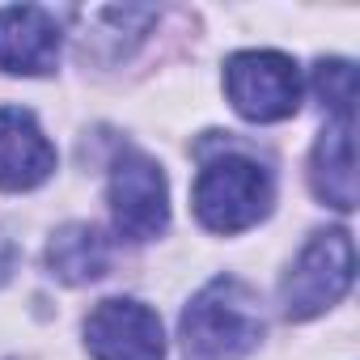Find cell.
<instances>
[{
  "label": "cell",
  "mask_w": 360,
  "mask_h": 360,
  "mask_svg": "<svg viewBox=\"0 0 360 360\" xmlns=\"http://www.w3.org/2000/svg\"><path fill=\"white\" fill-rule=\"evenodd\" d=\"M187 360H242L263 339V314L250 284L238 276H217L204 284L178 322Z\"/></svg>",
  "instance_id": "cell-1"
},
{
  "label": "cell",
  "mask_w": 360,
  "mask_h": 360,
  "mask_svg": "<svg viewBox=\"0 0 360 360\" xmlns=\"http://www.w3.org/2000/svg\"><path fill=\"white\" fill-rule=\"evenodd\" d=\"M271 174L246 157V153H221L212 161H204L200 178H195V217L204 229L212 233H242L250 225H259L271 212Z\"/></svg>",
  "instance_id": "cell-2"
},
{
  "label": "cell",
  "mask_w": 360,
  "mask_h": 360,
  "mask_svg": "<svg viewBox=\"0 0 360 360\" xmlns=\"http://www.w3.org/2000/svg\"><path fill=\"white\" fill-rule=\"evenodd\" d=\"M352 271H356V250L347 229H322L314 233L297 263L288 267L284 284H280V305L288 318L305 322L318 318L322 309H330L347 288H352Z\"/></svg>",
  "instance_id": "cell-3"
},
{
  "label": "cell",
  "mask_w": 360,
  "mask_h": 360,
  "mask_svg": "<svg viewBox=\"0 0 360 360\" xmlns=\"http://www.w3.org/2000/svg\"><path fill=\"white\" fill-rule=\"evenodd\" d=\"M225 94L250 123H280L301 106V72L280 51H238L225 64Z\"/></svg>",
  "instance_id": "cell-4"
},
{
  "label": "cell",
  "mask_w": 360,
  "mask_h": 360,
  "mask_svg": "<svg viewBox=\"0 0 360 360\" xmlns=\"http://www.w3.org/2000/svg\"><path fill=\"white\" fill-rule=\"evenodd\" d=\"M110 217L131 242H153L169 225V187L161 165L140 148H119L110 165Z\"/></svg>",
  "instance_id": "cell-5"
},
{
  "label": "cell",
  "mask_w": 360,
  "mask_h": 360,
  "mask_svg": "<svg viewBox=\"0 0 360 360\" xmlns=\"http://www.w3.org/2000/svg\"><path fill=\"white\" fill-rule=\"evenodd\" d=\"M85 347L94 360H165L161 318L131 297L98 301L85 318Z\"/></svg>",
  "instance_id": "cell-6"
},
{
  "label": "cell",
  "mask_w": 360,
  "mask_h": 360,
  "mask_svg": "<svg viewBox=\"0 0 360 360\" xmlns=\"http://www.w3.org/2000/svg\"><path fill=\"white\" fill-rule=\"evenodd\" d=\"M60 22L39 5L0 9V68L13 77H43L60 60Z\"/></svg>",
  "instance_id": "cell-7"
},
{
  "label": "cell",
  "mask_w": 360,
  "mask_h": 360,
  "mask_svg": "<svg viewBox=\"0 0 360 360\" xmlns=\"http://www.w3.org/2000/svg\"><path fill=\"white\" fill-rule=\"evenodd\" d=\"M56 174V148L39 119L22 106H0V191H34Z\"/></svg>",
  "instance_id": "cell-8"
},
{
  "label": "cell",
  "mask_w": 360,
  "mask_h": 360,
  "mask_svg": "<svg viewBox=\"0 0 360 360\" xmlns=\"http://www.w3.org/2000/svg\"><path fill=\"white\" fill-rule=\"evenodd\" d=\"M309 187L322 204L352 212L356 208V144H352V115H335L318 144H314V161H309Z\"/></svg>",
  "instance_id": "cell-9"
},
{
  "label": "cell",
  "mask_w": 360,
  "mask_h": 360,
  "mask_svg": "<svg viewBox=\"0 0 360 360\" xmlns=\"http://www.w3.org/2000/svg\"><path fill=\"white\" fill-rule=\"evenodd\" d=\"M47 267L64 284H94L110 267V242L102 229H94L85 221L64 225L47 246Z\"/></svg>",
  "instance_id": "cell-10"
},
{
  "label": "cell",
  "mask_w": 360,
  "mask_h": 360,
  "mask_svg": "<svg viewBox=\"0 0 360 360\" xmlns=\"http://www.w3.org/2000/svg\"><path fill=\"white\" fill-rule=\"evenodd\" d=\"M314 89H318V98H322L326 110L352 115V102H356V68L347 60H322L314 68Z\"/></svg>",
  "instance_id": "cell-11"
}]
</instances>
